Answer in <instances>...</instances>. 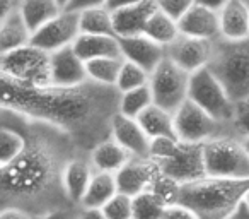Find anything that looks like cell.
Instances as JSON below:
<instances>
[{"label":"cell","instance_id":"45","mask_svg":"<svg viewBox=\"0 0 249 219\" xmlns=\"http://www.w3.org/2000/svg\"><path fill=\"white\" fill-rule=\"evenodd\" d=\"M242 204H244V205H246V207H248V209H249V194H248V195H246V199H244V202H242Z\"/></svg>","mask_w":249,"mask_h":219},{"label":"cell","instance_id":"7","mask_svg":"<svg viewBox=\"0 0 249 219\" xmlns=\"http://www.w3.org/2000/svg\"><path fill=\"white\" fill-rule=\"evenodd\" d=\"M188 100L198 104L201 110H205L208 115L217 119L218 122L234 123L237 103L232 101L225 87L218 82V79L210 72L208 67L191 74Z\"/></svg>","mask_w":249,"mask_h":219},{"label":"cell","instance_id":"30","mask_svg":"<svg viewBox=\"0 0 249 219\" xmlns=\"http://www.w3.org/2000/svg\"><path fill=\"white\" fill-rule=\"evenodd\" d=\"M167 202L152 190L133 197V219H162Z\"/></svg>","mask_w":249,"mask_h":219},{"label":"cell","instance_id":"21","mask_svg":"<svg viewBox=\"0 0 249 219\" xmlns=\"http://www.w3.org/2000/svg\"><path fill=\"white\" fill-rule=\"evenodd\" d=\"M72 48L84 62L103 59V57H121L120 41L116 36L79 35V38L73 41Z\"/></svg>","mask_w":249,"mask_h":219},{"label":"cell","instance_id":"3","mask_svg":"<svg viewBox=\"0 0 249 219\" xmlns=\"http://www.w3.org/2000/svg\"><path fill=\"white\" fill-rule=\"evenodd\" d=\"M208 69L234 103L249 100V38L213 40Z\"/></svg>","mask_w":249,"mask_h":219},{"label":"cell","instance_id":"27","mask_svg":"<svg viewBox=\"0 0 249 219\" xmlns=\"http://www.w3.org/2000/svg\"><path fill=\"white\" fill-rule=\"evenodd\" d=\"M143 35L152 41L159 43L160 46H169L174 40L179 36V28H178V21H174L173 18H169L167 14H164L159 7L157 11L150 16V19L147 21Z\"/></svg>","mask_w":249,"mask_h":219},{"label":"cell","instance_id":"24","mask_svg":"<svg viewBox=\"0 0 249 219\" xmlns=\"http://www.w3.org/2000/svg\"><path fill=\"white\" fill-rule=\"evenodd\" d=\"M143 132L147 134L149 139L156 137H176L174 132V113L167 112L157 104H150L145 112L140 113L137 119Z\"/></svg>","mask_w":249,"mask_h":219},{"label":"cell","instance_id":"29","mask_svg":"<svg viewBox=\"0 0 249 219\" xmlns=\"http://www.w3.org/2000/svg\"><path fill=\"white\" fill-rule=\"evenodd\" d=\"M150 104H154V98L152 93H150L149 84H147V86L137 87V89L120 93L118 113L124 117H130V119H139L140 113L145 112Z\"/></svg>","mask_w":249,"mask_h":219},{"label":"cell","instance_id":"11","mask_svg":"<svg viewBox=\"0 0 249 219\" xmlns=\"http://www.w3.org/2000/svg\"><path fill=\"white\" fill-rule=\"evenodd\" d=\"M212 45L213 41H208V40L179 35L169 46H166V57L188 74H195L200 69L208 67Z\"/></svg>","mask_w":249,"mask_h":219},{"label":"cell","instance_id":"9","mask_svg":"<svg viewBox=\"0 0 249 219\" xmlns=\"http://www.w3.org/2000/svg\"><path fill=\"white\" fill-rule=\"evenodd\" d=\"M159 168L160 175L171 178L176 183H190L205 178L203 164V144H190L178 140L174 149L162 158L160 161H154Z\"/></svg>","mask_w":249,"mask_h":219},{"label":"cell","instance_id":"6","mask_svg":"<svg viewBox=\"0 0 249 219\" xmlns=\"http://www.w3.org/2000/svg\"><path fill=\"white\" fill-rule=\"evenodd\" d=\"M0 74L28 86H48L50 53L39 50L33 43L0 55Z\"/></svg>","mask_w":249,"mask_h":219},{"label":"cell","instance_id":"15","mask_svg":"<svg viewBox=\"0 0 249 219\" xmlns=\"http://www.w3.org/2000/svg\"><path fill=\"white\" fill-rule=\"evenodd\" d=\"M118 41H120L123 60H128V62L142 67L149 74L166 59V48L149 40L145 35L118 38Z\"/></svg>","mask_w":249,"mask_h":219},{"label":"cell","instance_id":"23","mask_svg":"<svg viewBox=\"0 0 249 219\" xmlns=\"http://www.w3.org/2000/svg\"><path fill=\"white\" fill-rule=\"evenodd\" d=\"M18 11L31 33L52 21L63 11L56 0H18Z\"/></svg>","mask_w":249,"mask_h":219},{"label":"cell","instance_id":"42","mask_svg":"<svg viewBox=\"0 0 249 219\" xmlns=\"http://www.w3.org/2000/svg\"><path fill=\"white\" fill-rule=\"evenodd\" d=\"M229 219H249V209L244 204H241V207L234 212Z\"/></svg>","mask_w":249,"mask_h":219},{"label":"cell","instance_id":"28","mask_svg":"<svg viewBox=\"0 0 249 219\" xmlns=\"http://www.w3.org/2000/svg\"><path fill=\"white\" fill-rule=\"evenodd\" d=\"M79 28L80 35L116 36L113 28V14L106 7L87 9L79 12Z\"/></svg>","mask_w":249,"mask_h":219},{"label":"cell","instance_id":"12","mask_svg":"<svg viewBox=\"0 0 249 219\" xmlns=\"http://www.w3.org/2000/svg\"><path fill=\"white\" fill-rule=\"evenodd\" d=\"M157 177H159V168L150 158H132L114 175L118 192L130 197L150 190Z\"/></svg>","mask_w":249,"mask_h":219},{"label":"cell","instance_id":"14","mask_svg":"<svg viewBox=\"0 0 249 219\" xmlns=\"http://www.w3.org/2000/svg\"><path fill=\"white\" fill-rule=\"evenodd\" d=\"M109 137L116 140L132 158H149L150 139L137 119L116 113L111 120Z\"/></svg>","mask_w":249,"mask_h":219},{"label":"cell","instance_id":"46","mask_svg":"<svg viewBox=\"0 0 249 219\" xmlns=\"http://www.w3.org/2000/svg\"><path fill=\"white\" fill-rule=\"evenodd\" d=\"M242 2H244V4H246V5H248V7H249V0H242Z\"/></svg>","mask_w":249,"mask_h":219},{"label":"cell","instance_id":"20","mask_svg":"<svg viewBox=\"0 0 249 219\" xmlns=\"http://www.w3.org/2000/svg\"><path fill=\"white\" fill-rule=\"evenodd\" d=\"M87 158H89V163L94 171L111 175H116L124 164L132 159V156L111 137H106L101 142H97L89 151Z\"/></svg>","mask_w":249,"mask_h":219},{"label":"cell","instance_id":"13","mask_svg":"<svg viewBox=\"0 0 249 219\" xmlns=\"http://www.w3.org/2000/svg\"><path fill=\"white\" fill-rule=\"evenodd\" d=\"M50 77L53 86L75 87L89 82L86 62L73 52L72 46L50 53Z\"/></svg>","mask_w":249,"mask_h":219},{"label":"cell","instance_id":"33","mask_svg":"<svg viewBox=\"0 0 249 219\" xmlns=\"http://www.w3.org/2000/svg\"><path fill=\"white\" fill-rule=\"evenodd\" d=\"M157 7L173 18L174 21H179L188 11L195 5V0H156Z\"/></svg>","mask_w":249,"mask_h":219},{"label":"cell","instance_id":"44","mask_svg":"<svg viewBox=\"0 0 249 219\" xmlns=\"http://www.w3.org/2000/svg\"><path fill=\"white\" fill-rule=\"evenodd\" d=\"M56 2H58V4H60V7H62V9H65L67 5H69V2H70V0H56Z\"/></svg>","mask_w":249,"mask_h":219},{"label":"cell","instance_id":"32","mask_svg":"<svg viewBox=\"0 0 249 219\" xmlns=\"http://www.w3.org/2000/svg\"><path fill=\"white\" fill-rule=\"evenodd\" d=\"M101 211L107 219H133V197L118 192L101 207Z\"/></svg>","mask_w":249,"mask_h":219},{"label":"cell","instance_id":"18","mask_svg":"<svg viewBox=\"0 0 249 219\" xmlns=\"http://www.w3.org/2000/svg\"><path fill=\"white\" fill-rule=\"evenodd\" d=\"M156 11H157L156 0H145V2H140L137 5H130V7L111 12L113 14L114 35L118 38L143 35L147 21H149L150 16Z\"/></svg>","mask_w":249,"mask_h":219},{"label":"cell","instance_id":"5","mask_svg":"<svg viewBox=\"0 0 249 219\" xmlns=\"http://www.w3.org/2000/svg\"><path fill=\"white\" fill-rule=\"evenodd\" d=\"M203 164L208 178H249V154L235 137L203 144Z\"/></svg>","mask_w":249,"mask_h":219},{"label":"cell","instance_id":"43","mask_svg":"<svg viewBox=\"0 0 249 219\" xmlns=\"http://www.w3.org/2000/svg\"><path fill=\"white\" fill-rule=\"evenodd\" d=\"M241 140H242V146L246 147V151H248V154H249V136H244Z\"/></svg>","mask_w":249,"mask_h":219},{"label":"cell","instance_id":"35","mask_svg":"<svg viewBox=\"0 0 249 219\" xmlns=\"http://www.w3.org/2000/svg\"><path fill=\"white\" fill-rule=\"evenodd\" d=\"M77 207H60L53 211L43 212V214L33 216V219H75Z\"/></svg>","mask_w":249,"mask_h":219},{"label":"cell","instance_id":"38","mask_svg":"<svg viewBox=\"0 0 249 219\" xmlns=\"http://www.w3.org/2000/svg\"><path fill=\"white\" fill-rule=\"evenodd\" d=\"M75 219H107L101 209H90V207H77Z\"/></svg>","mask_w":249,"mask_h":219},{"label":"cell","instance_id":"26","mask_svg":"<svg viewBox=\"0 0 249 219\" xmlns=\"http://www.w3.org/2000/svg\"><path fill=\"white\" fill-rule=\"evenodd\" d=\"M123 65V57H103L86 62L87 80L97 86L116 87L120 70Z\"/></svg>","mask_w":249,"mask_h":219},{"label":"cell","instance_id":"8","mask_svg":"<svg viewBox=\"0 0 249 219\" xmlns=\"http://www.w3.org/2000/svg\"><path fill=\"white\" fill-rule=\"evenodd\" d=\"M190 77L186 70L178 67L169 59H164L156 69L150 72L149 87L154 98V104L174 113L190 93Z\"/></svg>","mask_w":249,"mask_h":219},{"label":"cell","instance_id":"4","mask_svg":"<svg viewBox=\"0 0 249 219\" xmlns=\"http://www.w3.org/2000/svg\"><path fill=\"white\" fill-rule=\"evenodd\" d=\"M174 132L183 142L207 144L220 137L242 139L234 123L218 122L191 100H186L174 112Z\"/></svg>","mask_w":249,"mask_h":219},{"label":"cell","instance_id":"25","mask_svg":"<svg viewBox=\"0 0 249 219\" xmlns=\"http://www.w3.org/2000/svg\"><path fill=\"white\" fill-rule=\"evenodd\" d=\"M114 194H118L114 175L94 171L92 178H90V183L87 187L86 194H84V199L79 207L101 209Z\"/></svg>","mask_w":249,"mask_h":219},{"label":"cell","instance_id":"1","mask_svg":"<svg viewBox=\"0 0 249 219\" xmlns=\"http://www.w3.org/2000/svg\"><path fill=\"white\" fill-rule=\"evenodd\" d=\"M118 100L116 87L92 82L75 87L28 86L0 74V108L69 134L86 154L109 137Z\"/></svg>","mask_w":249,"mask_h":219},{"label":"cell","instance_id":"39","mask_svg":"<svg viewBox=\"0 0 249 219\" xmlns=\"http://www.w3.org/2000/svg\"><path fill=\"white\" fill-rule=\"evenodd\" d=\"M140 2H145V0H106L104 7L109 12H114V11H120V9L130 7V5H137Z\"/></svg>","mask_w":249,"mask_h":219},{"label":"cell","instance_id":"2","mask_svg":"<svg viewBox=\"0 0 249 219\" xmlns=\"http://www.w3.org/2000/svg\"><path fill=\"white\" fill-rule=\"evenodd\" d=\"M22 153L0 168V209L19 207L38 216L60 207H75L62 188V171L72 158L86 154L69 134L28 120Z\"/></svg>","mask_w":249,"mask_h":219},{"label":"cell","instance_id":"40","mask_svg":"<svg viewBox=\"0 0 249 219\" xmlns=\"http://www.w3.org/2000/svg\"><path fill=\"white\" fill-rule=\"evenodd\" d=\"M16 7H18V0H0V22L4 21Z\"/></svg>","mask_w":249,"mask_h":219},{"label":"cell","instance_id":"37","mask_svg":"<svg viewBox=\"0 0 249 219\" xmlns=\"http://www.w3.org/2000/svg\"><path fill=\"white\" fill-rule=\"evenodd\" d=\"M0 219H33V214L19 207H4L0 209Z\"/></svg>","mask_w":249,"mask_h":219},{"label":"cell","instance_id":"10","mask_svg":"<svg viewBox=\"0 0 249 219\" xmlns=\"http://www.w3.org/2000/svg\"><path fill=\"white\" fill-rule=\"evenodd\" d=\"M79 35V12L62 11L52 21L41 26L38 31L33 33L31 43L43 52L53 53L56 50L72 46Z\"/></svg>","mask_w":249,"mask_h":219},{"label":"cell","instance_id":"31","mask_svg":"<svg viewBox=\"0 0 249 219\" xmlns=\"http://www.w3.org/2000/svg\"><path fill=\"white\" fill-rule=\"evenodd\" d=\"M150 74L145 69L135 65V63L123 60V65L120 70V77L116 82V91L118 93H124V91H132L137 87H142L149 84Z\"/></svg>","mask_w":249,"mask_h":219},{"label":"cell","instance_id":"34","mask_svg":"<svg viewBox=\"0 0 249 219\" xmlns=\"http://www.w3.org/2000/svg\"><path fill=\"white\" fill-rule=\"evenodd\" d=\"M162 219H200V218L190 207L179 204V202H174V204H169L166 207Z\"/></svg>","mask_w":249,"mask_h":219},{"label":"cell","instance_id":"16","mask_svg":"<svg viewBox=\"0 0 249 219\" xmlns=\"http://www.w3.org/2000/svg\"><path fill=\"white\" fill-rule=\"evenodd\" d=\"M178 28H179V35L213 41V40H217L218 36H220L218 11L203 7V5H200V4H195L193 7L178 21Z\"/></svg>","mask_w":249,"mask_h":219},{"label":"cell","instance_id":"36","mask_svg":"<svg viewBox=\"0 0 249 219\" xmlns=\"http://www.w3.org/2000/svg\"><path fill=\"white\" fill-rule=\"evenodd\" d=\"M106 0H70L63 11H72V12H82L87 9H96V7H104Z\"/></svg>","mask_w":249,"mask_h":219},{"label":"cell","instance_id":"22","mask_svg":"<svg viewBox=\"0 0 249 219\" xmlns=\"http://www.w3.org/2000/svg\"><path fill=\"white\" fill-rule=\"evenodd\" d=\"M31 29L26 26L22 16L19 14L18 7L0 22V55L21 48L31 43Z\"/></svg>","mask_w":249,"mask_h":219},{"label":"cell","instance_id":"41","mask_svg":"<svg viewBox=\"0 0 249 219\" xmlns=\"http://www.w3.org/2000/svg\"><path fill=\"white\" fill-rule=\"evenodd\" d=\"M229 0H195V4H200L203 7L213 9V11H220Z\"/></svg>","mask_w":249,"mask_h":219},{"label":"cell","instance_id":"17","mask_svg":"<svg viewBox=\"0 0 249 219\" xmlns=\"http://www.w3.org/2000/svg\"><path fill=\"white\" fill-rule=\"evenodd\" d=\"M94 175V170L89 163L87 154L75 156L65 164L62 171V188L67 200L72 205L79 207L84 199L87 187L90 183V178Z\"/></svg>","mask_w":249,"mask_h":219},{"label":"cell","instance_id":"19","mask_svg":"<svg viewBox=\"0 0 249 219\" xmlns=\"http://www.w3.org/2000/svg\"><path fill=\"white\" fill-rule=\"evenodd\" d=\"M218 28L224 40L249 38V7L242 0H229L218 11Z\"/></svg>","mask_w":249,"mask_h":219}]
</instances>
